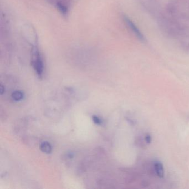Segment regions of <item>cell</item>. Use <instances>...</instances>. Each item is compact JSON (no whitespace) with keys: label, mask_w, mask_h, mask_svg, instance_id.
Returning <instances> with one entry per match:
<instances>
[{"label":"cell","mask_w":189,"mask_h":189,"mask_svg":"<svg viewBox=\"0 0 189 189\" xmlns=\"http://www.w3.org/2000/svg\"><path fill=\"white\" fill-rule=\"evenodd\" d=\"M58 11L63 16H67L68 14L69 10L67 6L63 4V3L61 2H57L56 5Z\"/></svg>","instance_id":"4"},{"label":"cell","mask_w":189,"mask_h":189,"mask_svg":"<svg viewBox=\"0 0 189 189\" xmlns=\"http://www.w3.org/2000/svg\"><path fill=\"white\" fill-rule=\"evenodd\" d=\"M40 149L44 153L50 154L52 151V146L49 143L44 141L40 145Z\"/></svg>","instance_id":"5"},{"label":"cell","mask_w":189,"mask_h":189,"mask_svg":"<svg viewBox=\"0 0 189 189\" xmlns=\"http://www.w3.org/2000/svg\"><path fill=\"white\" fill-rule=\"evenodd\" d=\"M93 120L95 124H97V125H100L101 124V119L97 116H93Z\"/></svg>","instance_id":"7"},{"label":"cell","mask_w":189,"mask_h":189,"mask_svg":"<svg viewBox=\"0 0 189 189\" xmlns=\"http://www.w3.org/2000/svg\"><path fill=\"white\" fill-rule=\"evenodd\" d=\"M154 168L155 173L158 177H163L164 176V169L163 164L157 161L154 163Z\"/></svg>","instance_id":"3"},{"label":"cell","mask_w":189,"mask_h":189,"mask_svg":"<svg viewBox=\"0 0 189 189\" xmlns=\"http://www.w3.org/2000/svg\"><path fill=\"white\" fill-rule=\"evenodd\" d=\"M5 92V89H4V87L2 85H1V87H0V93H1V94H2Z\"/></svg>","instance_id":"9"},{"label":"cell","mask_w":189,"mask_h":189,"mask_svg":"<svg viewBox=\"0 0 189 189\" xmlns=\"http://www.w3.org/2000/svg\"><path fill=\"white\" fill-rule=\"evenodd\" d=\"M32 64L33 69L38 76H42L44 72V63L43 57L38 47L34 46L32 50Z\"/></svg>","instance_id":"1"},{"label":"cell","mask_w":189,"mask_h":189,"mask_svg":"<svg viewBox=\"0 0 189 189\" xmlns=\"http://www.w3.org/2000/svg\"><path fill=\"white\" fill-rule=\"evenodd\" d=\"M11 97L13 100L15 101H20L23 98L24 94L20 90H16L12 93Z\"/></svg>","instance_id":"6"},{"label":"cell","mask_w":189,"mask_h":189,"mask_svg":"<svg viewBox=\"0 0 189 189\" xmlns=\"http://www.w3.org/2000/svg\"><path fill=\"white\" fill-rule=\"evenodd\" d=\"M123 20L126 26L129 28V29L138 38L140 41L144 42L145 41L144 37L143 36V34L139 31V29L136 27V26L134 24L132 21L126 16H123Z\"/></svg>","instance_id":"2"},{"label":"cell","mask_w":189,"mask_h":189,"mask_svg":"<svg viewBox=\"0 0 189 189\" xmlns=\"http://www.w3.org/2000/svg\"><path fill=\"white\" fill-rule=\"evenodd\" d=\"M145 141L148 143V144H150L151 141V137H150V135L147 134L145 137Z\"/></svg>","instance_id":"8"}]
</instances>
